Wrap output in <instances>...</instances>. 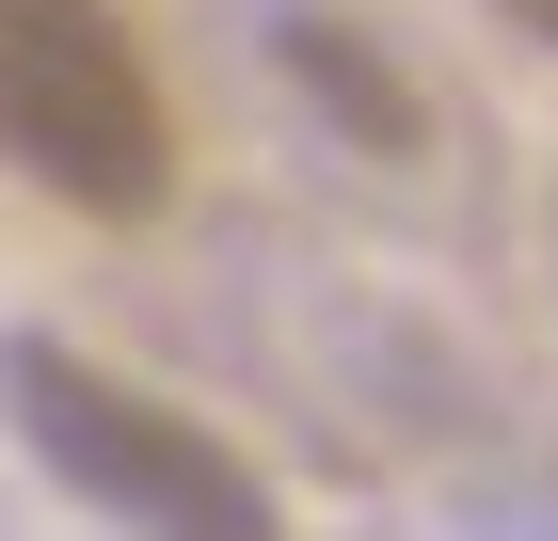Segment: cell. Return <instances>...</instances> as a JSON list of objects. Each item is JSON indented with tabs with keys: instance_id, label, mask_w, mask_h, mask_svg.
<instances>
[{
	"instance_id": "3957f363",
	"label": "cell",
	"mask_w": 558,
	"mask_h": 541,
	"mask_svg": "<svg viewBox=\"0 0 558 541\" xmlns=\"http://www.w3.org/2000/svg\"><path fill=\"white\" fill-rule=\"evenodd\" d=\"M271 48H288V81L319 96V112H336L351 144H367V160H415V127H430V112H415V81H399V64H384L367 33H336V16H288Z\"/></svg>"
},
{
	"instance_id": "7a4b0ae2",
	"label": "cell",
	"mask_w": 558,
	"mask_h": 541,
	"mask_svg": "<svg viewBox=\"0 0 558 541\" xmlns=\"http://www.w3.org/2000/svg\"><path fill=\"white\" fill-rule=\"evenodd\" d=\"M0 160L81 223H144L175 192L160 64L112 0H0Z\"/></svg>"
},
{
	"instance_id": "277c9868",
	"label": "cell",
	"mask_w": 558,
	"mask_h": 541,
	"mask_svg": "<svg viewBox=\"0 0 558 541\" xmlns=\"http://www.w3.org/2000/svg\"><path fill=\"white\" fill-rule=\"evenodd\" d=\"M495 16H511V33H526V48H558V0H495Z\"/></svg>"
},
{
	"instance_id": "6da1fadb",
	"label": "cell",
	"mask_w": 558,
	"mask_h": 541,
	"mask_svg": "<svg viewBox=\"0 0 558 541\" xmlns=\"http://www.w3.org/2000/svg\"><path fill=\"white\" fill-rule=\"evenodd\" d=\"M0 398H16V446H33L81 509H112L129 541H288L271 478L223 446L208 415L112 382L96 351H64V334H16V351H0Z\"/></svg>"
}]
</instances>
